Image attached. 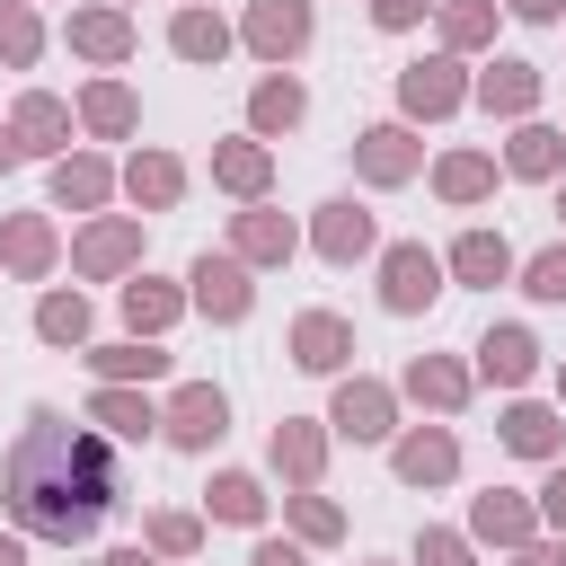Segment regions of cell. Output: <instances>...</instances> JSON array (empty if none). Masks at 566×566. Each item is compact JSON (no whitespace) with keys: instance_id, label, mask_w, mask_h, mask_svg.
Instances as JSON below:
<instances>
[{"instance_id":"1","label":"cell","mask_w":566,"mask_h":566,"mask_svg":"<svg viewBox=\"0 0 566 566\" xmlns=\"http://www.w3.org/2000/svg\"><path fill=\"white\" fill-rule=\"evenodd\" d=\"M0 504H9V522L27 539L80 548L124 504V460H115V442L71 424L62 407H27V424H18V442L0 460Z\"/></svg>"},{"instance_id":"2","label":"cell","mask_w":566,"mask_h":566,"mask_svg":"<svg viewBox=\"0 0 566 566\" xmlns=\"http://www.w3.org/2000/svg\"><path fill=\"white\" fill-rule=\"evenodd\" d=\"M469 106V62L460 53H416L407 71H398V124H442V115H460Z\"/></svg>"},{"instance_id":"3","label":"cell","mask_w":566,"mask_h":566,"mask_svg":"<svg viewBox=\"0 0 566 566\" xmlns=\"http://www.w3.org/2000/svg\"><path fill=\"white\" fill-rule=\"evenodd\" d=\"M442 292H451V274H442V256L424 239H389L380 248V310L389 318H424Z\"/></svg>"},{"instance_id":"4","label":"cell","mask_w":566,"mask_h":566,"mask_svg":"<svg viewBox=\"0 0 566 566\" xmlns=\"http://www.w3.org/2000/svg\"><path fill=\"white\" fill-rule=\"evenodd\" d=\"M186 310L212 318V327H239V318L256 310V265H239L230 248H203V256L186 265Z\"/></svg>"},{"instance_id":"5","label":"cell","mask_w":566,"mask_h":566,"mask_svg":"<svg viewBox=\"0 0 566 566\" xmlns=\"http://www.w3.org/2000/svg\"><path fill=\"white\" fill-rule=\"evenodd\" d=\"M142 265V212H88L71 239V274L80 283H124Z\"/></svg>"},{"instance_id":"6","label":"cell","mask_w":566,"mask_h":566,"mask_svg":"<svg viewBox=\"0 0 566 566\" xmlns=\"http://www.w3.org/2000/svg\"><path fill=\"white\" fill-rule=\"evenodd\" d=\"M310 35H318V9H310V0H248V18H239V44H248L265 71H292V62L310 53Z\"/></svg>"},{"instance_id":"7","label":"cell","mask_w":566,"mask_h":566,"mask_svg":"<svg viewBox=\"0 0 566 566\" xmlns=\"http://www.w3.org/2000/svg\"><path fill=\"white\" fill-rule=\"evenodd\" d=\"M230 433V398L212 389V380H177L168 398H159V442H177V451H212Z\"/></svg>"},{"instance_id":"8","label":"cell","mask_w":566,"mask_h":566,"mask_svg":"<svg viewBox=\"0 0 566 566\" xmlns=\"http://www.w3.org/2000/svg\"><path fill=\"white\" fill-rule=\"evenodd\" d=\"M62 44H71L88 71H115V62H133L142 35H133V9H124V0H88V9L62 18Z\"/></svg>"},{"instance_id":"9","label":"cell","mask_w":566,"mask_h":566,"mask_svg":"<svg viewBox=\"0 0 566 566\" xmlns=\"http://www.w3.org/2000/svg\"><path fill=\"white\" fill-rule=\"evenodd\" d=\"M354 177L380 186V195L407 186V177H424V142H416V124H398V115H389V124H363V133H354Z\"/></svg>"},{"instance_id":"10","label":"cell","mask_w":566,"mask_h":566,"mask_svg":"<svg viewBox=\"0 0 566 566\" xmlns=\"http://www.w3.org/2000/svg\"><path fill=\"white\" fill-rule=\"evenodd\" d=\"M327 433H345V442H389V433H398V389L345 371L336 398H327Z\"/></svg>"},{"instance_id":"11","label":"cell","mask_w":566,"mask_h":566,"mask_svg":"<svg viewBox=\"0 0 566 566\" xmlns=\"http://www.w3.org/2000/svg\"><path fill=\"white\" fill-rule=\"evenodd\" d=\"M389 469H398V486H451L460 478V433L451 424H398Z\"/></svg>"},{"instance_id":"12","label":"cell","mask_w":566,"mask_h":566,"mask_svg":"<svg viewBox=\"0 0 566 566\" xmlns=\"http://www.w3.org/2000/svg\"><path fill=\"white\" fill-rule=\"evenodd\" d=\"M539 62H522V53H495L486 71H469V106H486V115H504V124H522V115H539Z\"/></svg>"},{"instance_id":"13","label":"cell","mask_w":566,"mask_h":566,"mask_svg":"<svg viewBox=\"0 0 566 566\" xmlns=\"http://www.w3.org/2000/svg\"><path fill=\"white\" fill-rule=\"evenodd\" d=\"M310 248H318L327 265H363V256H380V221H371L354 195H327V203L310 212Z\"/></svg>"},{"instance_id":"14","label":"cell","mask_w":566,"mask_h":566,"mask_svg":"<svg viewBox=\"0 0 566 566\" xmlns=\"http://www.w3.org/2000/svg\"><path fill=\"white\" fill-rule=\"evenodd\" d=\"M230 256H239V265H292V256H301L292 212H274V203H239V212H230Z\"/></svg>"},{"instance_id":"15","label":"cell","mask_w":566,"mask_h":566,"mask_svg":"<svg viewBox=\"0 0 566 566\" xmlns=\"http://www.w3.org/2000/svg\"><path fill=\"white\" fill-rule=\"evenodd\" d=\"M115 310H124V327H133V336H168V327L186 318V283H168V274L133 265V274L115 283Z\"/></svg>"},{"instance_id":"16","label":"cell","mask_w":566,"mask_h":566,"mask_svg":"<svg viewBox=\"0 0 566 566\" xmlns=\"http://www.w3.org/2000/svg\"><path fill=\"white\" fill-rule=\"evenodd\" d=\"M469 539L513 557L522 539H539V504H531V495H513V486H486V495H469Z\"/></svg>"},{"instance_id":"17","label":"cell","mask_w":566,"mask_h":566,"mask_svg":"<svg viewBox=\"0 0 566 566\" xmlns=\"http://www.w3.org/2000/svg\"><path fill=\"white\" fill-rule=\"evenodd\" d=\"M495 168H504V177H522V186H557V177H566V124H539V115H522Z\"/></svg>"},{"instance_id":"18","label":"cell","mask_w":566,"mask_h":566,"mask_svg":"<svg viewBox=\"0 0 566 566\" xmlns=\"http://www.w3.org/2000/svg\"><path fill=\"white\" fill-rule=\"evenodd\" d=\"M469 389H478V371H469L460 354H416V363L398 371V398H416V407H433V416H460Z\"/></svg>"},{"instance_id":"19","label":"cell","mask_w":566,"mask_h":566,"mask_svg":"<svg viewBox=\"0 0 566 566\" xmlns=\"http://www.w3.org/2000/svg\"><path fill=\"white\" fill-rule=\"evenodd\" d=\"M495 442H504L513 460H539V469H548V460L566 451V407H539V398H513V407L495 416Z\"/></svg>"},{"instance_id":"20","label":"cell","mask_w":566,"mask_h":566,"mask_svg":"<svg viewBox=\"0 0 566 566\" xmlns=\"http://www.w3.org/2000/svg\"><path fill=\"white\" fill-rule=\"evenodd\" d=\"M265 460H274L283 486H318L327 478V416H283L274 442H265Z\"/></svg>"},{"instance_id":"21","label":"cell","mask_w":566,"mask_h":566,"mask_svg":"<svg viewBox=\"0 0 566 566\" xmlns=\"http://www.w3.org/2000/svg\"><path fill=\"white\" fill-rule=\"evenodd\" d=\"M53 265H62V230H53L44 212H9V221H0V274L44 283Z\"/></svg>"},{"instance_id":"22","label":"cell","mask_w":566,"mask_h":566,"mask_svg":"<svg viewBox=\"0 0 566 566\" xmlns=\"http://www.w3.org/2000/svg\"><path fill=\"white\" fill-rule=\"evenodd\" d=\"M71 124H80V115H71L53 88H27V97L9 106V133H18L27 159H62V150H71Z\"/></svg>"},{"instance_id":"23","label":"cell","mask_w":566,"mask_h":566,"mask_svg":"<svg viewBox=\"0 0 566 566\" xmlns=\"http://www.w3.org/2000/svg\"><path fill=\"white\" fill-rule=\"evenodd\" d=\"M115 186L133 195V212H177V203H186V159H177V150H133V159L115 168Z\"/></svg>"},{"instance_id":"24","label":"cell","mask_w":566,"mask_h":566,"mask_svg":"<svg viewBox=\"0 0 566 566\" xmlns=\"http://www.w3.org/2000/svg\"><path fill=\"white\" fill-rule=\"evenodd\" d=\"M513 265H522V256H513V239H504V230H460V239L442 248V274H451V283H469V292H495Z\"/></svg>"},{"instance_id":"25","label":"cell","mask_w":566,"mask_h":566,"mask_svg":"<svg viewBox=\"0 0 566 566\" xmlns=\"http://www.w3.org/2000/svg\"><path fill=\"white\" fill-rule=\"evenodd\" d=\"M292 363L318 371V380H336V371L354 363V318H336V310H301V318H292Z\"/></svg>"},{"instance_id":"26","label":"cell","mask_w":566,"mask_h":566,"mask_svg":"<svg viewBox=\"0 0 566 566\" xmlns=\"http://www.w3.org/2000/svg\"><path fill=\"white\" fill-rule=\"evenodd\" d=\"M88 424H106V442H150L159 433V398L133 380H97L88 389Z\"/></svg>"},{"instance_id":"27","label":"cell","mask_w":566,"mask_h":566,"mask_svg":"<svg viewBox=\"0 0 566 566\" xmlns=\"http://www.w3.org/2000/svg\"><path fill=\"white\" fill-rule=\"evenodd\" d=\"M71 115H80V133H88V142H133V124H142V97H133L115 71H97V80L80 88V106H71Z\"/></svg>"},{"instance_id":"28","label":"cell","mask_w":566,"mask_h":566,"mask_svg":"<svg viewBox=\"0 0 566 566\" xmlns=\"http://www.w3.org/2000/svg\"><path fill=\"white\" fill-rule=\"evenodd\" d=\"M212 186L239 195V203H265V186H274V142H256V133L212 142Z\"/></svg>"},{"instance_id":"29","label":"cell","mask_w":566,"mask_h":566,"mask_svg":"<svg viewBox=\"0 0 566 566\" xmlns=\"http://www.w3.org/2000/svg\"><path fill=\"white\" fill-rule=\"evenodd\" d=\"M539 363H548V354H539L531 327H486V336H478V380H495V389H531Z\"/></svg>"},{"instance_id":"30","label":"cell","mask_w":566,"mask_h":566,"mask_svg":"<svg viewBox=\"0 0 566 566\" xmlns=\"http://www.w3.org/2000/svg\"><path fill=\"white\" fill-rule=\"evenodd\" d=\"M230 44H239V27H230L212 0H186V9L168 18V53H177V62H221Z\"/></svg>"},{"instance_id":"31","label":"cell","mask_w":566,"mask_h":566,"mask_svg":"<svg viewBox=\"0 0 566 566\" xmlns=\"http://www.w3.org/2000/svg\"><path fill=\"white\" fill-rule=\"evenodd\" d=\"M301 115H310V88H301L292 71H265V80L248 88V133H256V142H283Z\"/></svg>"},{"instance_id":"32","label":"cell","mask_w":566,"mask_h":566,"mask_svg":"<svg viewBox=\"0 0 566 566\" xmlns=\"http://www.w3.org/2000/svg\"><path fill=\"white\" fill-rule=\"evenodd\" d=\"M495 177H504L495 150H442V159H433V195H442L451 212H478V203L495 195Z\"/></svg>"},{"instance_id":"33","label":"cell","mask_w":566,"mask_h":566,"mask_svg":"<svg viewBox=\"0 0 566 566\" xmlns=\"http://www.w3.org/2000/svg\"><path fill=\"white\" fill-rule=\"evenodd\" d=\"M106 195H115V168L97 150H62L53 159V212H106Z\"/></svg>"},{"instance_id":"34","label":"cell","mask_w":566,"mask_h":566,"mask_svg":"<svg viewBox=\"0 0 566 566\" xmlns=\"http://www.w3.org/2000/svg\"><path fill=\"white\" fill-rule=\"evenodd\" d=\"M80 354H88V371H97V380H133V389L168 380V354H159V336H115V345H80Z\"/></svg>"},{"instance_id":"35","label":"cell","mask_w":566,"mask_h":566,"mask_svg":"<svg viewBox=\"0 0 566 566\" xmlns=\"http://www.w3.org/2000/svg\"><path fill=\"white\" fill-rule=\"evenodd\" d=\"M495 18H504L495 0H433V35H442V53H460V62L495 44Z\"/></svg>"},{"instance_id":"36","label":"cell","mask_w":566,"mask_h":566,"mask_svg":"<svg viewBox=\"0 0 566 566\" xmlns=\"http://www.w3.org/2000/svg\"><path fill=\"white\" fill-rule=\"evenodd\" d=\"M88 327H97V310H88V292H62V283H53V292L35 301V336H44V345H62V354H80V345H88Z\"/></svg>"},{"instance_id":"37","label":"cell","mask_w":566,"mask_h":566,"mask_svg":"<svg viewBox=\"0 0 566 566\" xmlns=\"http://www.w3.org/2000/svg\"><path fill=\"white\" fill-rule=\"evenodd\" d=\"M283 522H292L301 548H336V539H345V504L318 495V486H292V495H283Z\"/></svg>"},{"instance_id":"38","label":"cell","mask_w":566,"mask_h":566,"mask_svg":"<svg viewBox=\"0 0 566 566\" xmlns=\"http://www.w3.org/2000/svg\"><path fill=\"white\" fill-rule=\"evenodd\" d=\"M265 504H274V495H265L248 469H221V478L203 486V513H212V522H239V531H256V522H265Z\"/></svg>"},{"instance_id":"39","label":"cell","mask_w":566,"mask_h":566,"mask_svg":"<svg viewBox=\"0 0 566 566\" xmlns=\"http://www.w3.org/2000/svg\"><path fill=\"white\" fill-rule=\"evenodd\" d=\"M142 548H150V557H168V566H177V557H195V548H203V513L159 504V513L142 522Z\"/></svg>"},{"instance_id":"40","label":"cell","mask_w":566,"mask_h":566,"mask_svg":"<svg viewBox=\"0 0 566 566\" xmlns=\"http://www.w3.org/2000/svg\"><path fill=\"white\" fill-rule=\"evenodd\" d=\"M35 53H44L35 0H0V71H35Z\"/></svg>"},{"instance_id":"41","label":"cell","mask_w":566,"mask_h":566,"mask_svg":"<svg viewBox=\"0 0 566 566\" xmlns=\"http://www.w3.org/2000/svg\"><path fill=\"white\" fill-rule=\"evenodd\" d=\"M407 566H478V539H469V531H442V522H424Z\"/></svg>"},{"instance_id":"42","label":"cell","mask_w":566,"mask_h":566,"mask_svg":"<svg viewBox=\"0 0 566 566\" xmlns=\"http://www.w3.org/2000/svg\"><path fill=\"white\" fill-rule=\"evenodd\" d=\"M513 274H522V292H531V301H566V239H548V248H539V256H522Z\"/></svg>"},{"instance_id":"43","label":"cell","mask_w":566,"mask_h":566,"mask_svg":"<svg viewBox=\"0 0 566 566\" xmlns=\"http://www.w3.org/2000/svg\"><path fill=\"white\" fill-rule=\"evenodd\" d=\"M424 9L433 0H371V27L380 35H407V27H424Z\"/></svg>"},{"instance_id":"44","label":"cell","mask_w":566,"mask_h":566,"mask_svg":"<svg viewBox=\"0 0 566 566\" xmlns=\"http://www.w3.org/2000/svg\"><path fill=\"white\" fill-rule=\"evenodd\" d=\"M539 531H566V460H548L539 478Z\"/></svg>"},{"instance_id":"45","label":"cell","mask_w":566,"mask_h":566,"mask_svg":"<svg viewBox=\"0 0 566 566\" xmlns=\"http://www.w3.org/2000/svg\"><path fill=\"white\" fill-rule=\"evenodd\" d=\"M504 18H522V27H557L566 18V0H495Z\"/></svg>"},{"instance_id":"46","label":"cell","mask_w":566,"mask_h":566,"mask_svg":"<svg viewBox=\"0 0 566 566\" xmlns=\"http://www.w3.org/2000/svg\"><path fill=\"white\" fill-rule=\"evenodd\" d=\"M513 566H566V531H548V539H522V548H513Z\"/></svg>"},{"instance_id":"47","label":"cell","mask_w":566,"mask_h":566,"mask_svg":"<svg viewBox=\"0 0 566 566\" xmlns=\"http://www.w3.org/2000/svg\"><path fill=\"white\" fill-rule=\"evenodd\" d=\"M248 566H310V557H301V539H256Z\"/></svg>"},{"instance_id":"48","label":"cell","mask_w":566,"mask_h":566,"mask_svg":"<svg viewBox=\"0 0 566 566\" xmlns=\"http://www.w3.org/2000/svg\"><path fill=\"white\" fill-rule=\"evenodd\" d=\"M97 566H168V557H150V548H142V539H133V548H106V557H97Z\"/></svg>"},{"instance_id":"49","label":"cell","mask_w":566,"mask_h":566,"mask_svg":"<svg viewBox=\"0 0 566 566\" xmlns=\"http://www.w3.org/2000/svg\"><path fill=\"white\" fill-rule=\"evenodd\" d=\"M0 566H27V531H0Z\"/></svg>"},{"instance_id":"50","label":"cell","mask_w":566,"mask_h":566,"mask_svg":"<svg viewBox=\"0 0 566 566\" xmlns=\"http://www.w3.org/2000/svg\"><path fill=\"white\" fill-rule=\"evenodd\" d=\"M18 159H27V150H18V133H9V124H0V177H9V168H18Z\"/></svg>"},{"instance_id":"51","label":"cell","mask_w":566,"mask_h":566,"mask_svg":"<svg viewBox=\"0 0 566 566\" xmlns=\"http://www.w3.org/2000/svg\"><path fill=\"white\" fill-rule=\"evenodd\" d=\"M557 221H566V177H557Z\"/></svg>"},{"instance_id":"52","label":"cell","mask_w":566,"mask_h":566,"mask_svg":"<svg viewBox=\"0 0 566 566\" xmlns=\"http://www.w3.org/2000/svg\"><path fill=\"white\" fill-rule=\"evenodd\" d=\"M557 398H566V363H557Z\"/></svg>"},{"instance_id":"53","label":"cell","mask_w":566,"mask_h":566,"mask_svg":"<svg viewBox=\"0 0 566 566\" xmlns=\"http://www.w3.org/2000/svg\"><path fill=\"white\" fill-rule=\"evenodd\" d=\"M371 566H389V557H371Z\"/></svg>"}]
</instances>
